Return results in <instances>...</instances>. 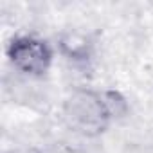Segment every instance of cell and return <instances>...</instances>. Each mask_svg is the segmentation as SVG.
Returning a JSON list of instances; mask_svg holds the SVG:
<instances>
[{"mask_svg":"<svg viewBox=\"0 0 153 153\" xmlns=\"http://www.w3.org/2000/svg\"><path fill=\"white\" fill-rule=\"evenodd\" d=\"M63 119L67 126L85 137H96L106 130L112 117L103 103L101 90H74L63 105Z\"/></svg>","mask_w":153,"mask_h":153,"instance_id":"cell-1","label":"cell"},{"mask_svg":"<svg viewBox=\"0 0 153 153\" xmlns=\"http://www.w3.org/2000/svg\"><path fill=\"white\" fill-rule=\"evenodd\" d=\"M9 63L15 67V70L27 74L31 78L43 76L52 63V49L51 45L34 36V34H18L15 36L6 49Z\"/></svg>","mask_w":153,"mask_h":153,"instance_id":"cell-2","label":"cell"},{"mask_svg":"<svg viewBox=\"0 0 153 153\" xmlns=\"http://www.w3.org/2000/svg\"><path fill=\"white\" fill-rule=\"evenodd\" d=\"M58 49L67 59L81 63L90 59L94 52V42L81 31H67L58 38Z\"/></svg>","mask_w":153,"mask_h":153,"instance_id":"cell-3","label":"cell"},{"mask_svg":"<svg viewBox=\"0 0 153 153\" xmlns=\"http://www.w3.org/2000/svg\"><path fill=\"white\" fill-rule=\"evenodd\" d=\"M101 97H103V103H105L112 119L123 117L128 112V103H126V99L121 92H117V90H101Z\"/></svg>","mask_w":153,"mask_h":153,"instance_id":"cell-4","label":"cell"},{"mask_svg":"<svg viewBox=\"0 0 153 153\" xmlns=\"http://www.w3.org/2000/svg\"><path fill=\"white\" fill-rule=\"evenodd\" d=\"M6 153H42V151L38 148H33V146H18V148L7 149Z\"/></svg>","mask_w":153,"mask_h":153,"instance_id":"cell-5","label":"cell"}]
</instances>
